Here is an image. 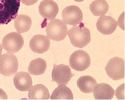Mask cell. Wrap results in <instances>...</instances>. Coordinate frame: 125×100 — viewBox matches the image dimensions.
<instances>
[{"mask_svg": "<svg viewBox=\"0 0 125 100\" xmlns=\"http://www.w3.org/2000/svg\"><path fill=\"white\" fill-rule=\"evenodd\" d=\"M68 34L72 44L79 48L86 47L91 41L90 31L81 22L69 29Z\"/></svg>", "mask_w": 125, "mask_h": 100, "instance_id": "obj_1", "label": "cell"}, {"mask_svg": "<svg viewBox=\"0 0 125 100\" xmlns=\"http://www.w3.org/2000/svg\"><path fill=\"white\" fill-rule=\"evenodd\" d=\"M20 0H0V25H7L18 16Z\"/></svg>", "mask_w": 125, "mask_h": 100, "instance_id": "obj_2", "label": "cell"}, {"mask_svg": "<svg viewBox=\"0 0 125 100\" xmlns=\"http://www.w3.org/2000/svg\"><path fill=\"white\" fill-rule=\"evenodd\" d=\"M68 27L65 24L59 19L52 20L47 24L46 31L47 37L55 41H60L66 38Z\"/></svg>", "mask_w": 125, "mask_h": 100, "instance_id": "obj_3", "label": "cell"}, {"mask_svg": "<svg viewBox=\"0 0 125 100\" xmlns=\"http://www.w3.org/2000/svg\"><path fill=\"white\" fill-rule=\"evenodd\" d=\"M105 70L109 77L114 80L124 79L125 77V61L121 58H113L106 64Z\"/></svg>", "mask_w": 125, "mask_h": 100, "instance_id": "obj_4", "label": "cell"}, {"mask_svg": "<svg viewBox=\"0 0 125 100\" xmlns=\"http://www.w3.org/2000/svg\"><path fill=\"white\" fill-rule=\"evenodd\" d=\"M18 59L13 54L7 53L0 56V73L9 77L16 73L18 69Z\"/></svg>", "mask_w": 125, "mask_h": 100, "instance_id": "obj_5", "label": "cell"}, {"mask_svg": "<svg viewBox=\"0 0 125 100\" xmlns=\"http://www.w3.org/2000/svg\"><path fill=\"white\" fill-rule=\"evenodd\" d=\"M91 59L89 55L83 50L76 51L72 54L69 59L71 67L78 71H83L90 65Z\"/></svg>", "mask_w": 125, "mask_h": 100, "instance_id": "obj_6", "label": "cell"}, {"mask_svg": "<svg viewBox=\"0 0 125 100\" xmlns=\"http://www.w3.org/2000/svg\"><path fill=\"white\" fill-rule=\"evenodd\" d=\"M24 42L21 34L18 32H11L3 39L2 46L8 52L13 53L19 52L22 48Z\"/></svg>", "mask_w": 125, "mask_h": 100, "instance_id": "obj_7", "label": "cell"}, {"mask_svg": "<svg viewBox=\"0 0 125 100\" xmlns=\"http://www.w3.org/2000/svg\"><path fill=\"white\" fill-rule=\"evenodd\" d=\"M74 76L72 73L69 66L64 64L57 65L54 64L52 70V82H56L58 85H67L69 81Z\"/></svg>", "mask_w": 125, "mask_h": 100, "instance_id": "obj_8", "label": "cell"}, {"mask_svg": "<svg viewBox=\"0 0 125 100\" xmlns=\"http://www.w3.org/2000/svg\"><path fill=\"white\" fill-rule=\"evenodd\" d=\"M62 17L64 23L76 26L82 21L83 15L81 9L77 6H70L63 10Z\"/></svg>", "mask_w": 125, "mask_h": 100, "instance_id": "obj_9", "label": "cell"}, {"mask_svg": "<svg viewBox=\"0 0 125 100\" xmlns=\"http://www.w3.org/2000/svg\"><path fill=\"white\" fill-rule=\"evenodd\" d=\"M59 10L57 4L52 0H43L40 4L39 13L45 20H53L57 16Z\"/></svg>", "mask_w": 125, "mask_h": 100, "instance_id": "obj_10", "label": "cell"}, {"mask_svg": "<svg viewBox=\"0 0 125 100\" xmlns=\"http://www.w3.org/2000/svg\"><path fill=\"white\" fill-rule=\"evenodd\" d=\"M50 40L47 36L37 34L33 37L29 43V47L33 52L43 54L47 52L50 48Z\"/></svg>", "mask_w": 125, "mask_h": 100, "instance_id": "obj_11", "label": "cell"}, {"mask_svg": "<svg viewBox=\"0 0 125 100\" xmlns=\"http://www.w3.org/2000/svg\"><path fill=\"white\" fill-rule=\"evenodd\" d=\"M117 25V22L112 17L103 16L98 19L96 26L97 30L102 34L109 35L116 30Z\"/></svg>", "mask_w": 125, "mask_h": 100, "instance_id": "obj_12", "label": "cell"}, {"mask_svg": "<svg viewBox=\"0 0 125 100\" xmlns=\"http://www.w3.org/2000/svg\"><path fill=\"white\" fill-rule=\"evenodd\" d=\"M15 86L21 91H28L32 86L31 77L29 74L25 72H18L13 78Z\"/></svg>", "mask_w": 125, "mask_h": 100, "instance_id": "obj_13", "label": "cell"}, {"mask_svg": "<svg viewBox=\"0 0 125 100\" xmlns=\"http://www.w3.org/2000/svg\"><path fill=\"white\" fill-rule=\"evenodd\" d=\"M93 91V95L96 100H111L115 93L113 88L104 83L96 84Z\"/></svg>", "mask_w": 125, "mask_h": 100, "instance_id": "obj_14", "label": "cell"}, {"mask_svg": "<svg viewBox=\"0 0 125 100\" xmlns=\"http://www.w3.org/2000/svg\"><path fill=\"white\" fill-rule=\"evenodd\" d=\"M29 100H48L50 94L46 87L42 84H37L31 87L29 90Z\"/></svg>", "mask_w": 125, "mask_h": 100, "instance_id": "obj_15", "label": "cell"}, {"mask_svg": "<svg viewBox=\"0 0 125 100\" xmlns=\"http://www.w3.org/2000/svg\"><path fill=\"white\" fill-rule=\"evenodd\" d=\"M96 84V80L90 76L80 77L77 81V86L81 91L84 93L93 92Z\"/></svg>", "mask_w": 125, "mask_h": 100, "instance_id": "obj_16", "label": "cell"}, {"mask_svg": "<svg viewBox=\"0 0 125 100\" xmlns=\"http://www.w3.org/2000/svg\"><path fill=\"white\" fill-rule=\"evenodd\" d=\"M31 24L32 21L30 17L25 15H19L14 21L15 28L19 34L29 31Z\"/></svg>", "mask_w": 125, "mask_h": 100, "instance_id": "obj_17", "label": "cell"}, {"mask_svg": "<svg viewBox=\"0 0 125 100\" xmlns=\"http://www.w3.org/2000/svg\"><path fill=\"white\" fill-rule=\"evenodd\" d=\"M51 100H73V95L71 90L66 85H59L52 93Z\"/></svg>", "mask_w": 125, "mask_h": 100, "instance_id": "obj_18", "label": "cell"}, {"mask_svg": "<svg viewBox=\"0 0 125 100\" xmlns=\"http://www.w3.org/2000/svg\"><path fill=\"white\" fill-rule=\"evenodd\" d=\"M46 61L41 58H38L31 61L28 68V71L31 74L38 76L42 74L46 70Z\"/></svg>", "mask_w": 125, "mask_h": 100, "instance_id": "obj_19", "label": "cell"}, {"mask_svg": "<svg viewBox=\"0 0 125 100\" xmlns=\"http://www.w3.org/2000/svg\"><path fill=\"white\" fill-rule=\"evenodd\" d=\"M109 5L106 0H95L89 5V9L95 16H104L107 13Z\"/></svg>", "mask_w": 125, "mask_h": 100, "instance_id": "obj_20", "label": "cell"}, {"mask_svg": "<svg viewBox=\"0 0 125 100\" xmlns=\"http://www.w3.org/2000/svg\"><path fill=\"white\" fill-rule=\"evenodd\" d=\"M116 96L119 100H125V84H123L116 89Z\"/></svg>", "mask_w": 125, "mask_h": 100, "instance_id": "obj_21", "label": "cell"}, {"mask_svg": "<svg viewBox=\"0 0 125 100\" xmlns=\"http://www.w3.org/2000/svg\"><path fill=\"white\" fill-rule=\"evenodd\" d=\"M20 1L26 5L30 6L35 4L38 0H20Z\"/></svg>", "mask_w": 125, "mask_h": 100, "instance_id": "obj_22", "label": "cell"}, {"mask_svg": "<svg viewBox=\"0 0 125 100\" xmlns=\"http://www.w3.org/2000/svg\"><path fill=\"white\" fill-rule=\"evenodd\" d=\"M7 95L5 92L0 89V100H7Z\"/></svg>", "mask_w": 125, "mask_h": 100, "instance_id": "obj_23", "label": "cell"}, {"mask_svg": "<svg viewBox=\"0 0 125 100\" xmlns=\"http://www.w3.org/2000/svg\"><path fill=\"white\" fill-rule=\"evenodd\" d=\"M2 47L1 45L0 44V56H1V53H2Z\"/></svg>", "mask_w": 125, "mask_h": 100, "instance_id": "obj_24", "label": "cell"}, {"mask_svg": "<svg viewBox=\"0 0 125 100\" xmlns=\"http://www.w3.org/2000/svg\"><path fill=\"white\" fill-rule=\"evenodd\" d=\"M74 0L75 1H77V2H81L84 1V0Z\"/></svg>", "mask_w": 125, "mask_h": 100, "instance_id": "obj_25", "label": "cell"}]
</instances>
